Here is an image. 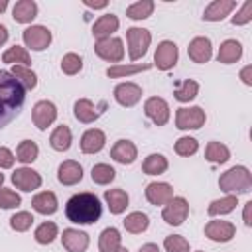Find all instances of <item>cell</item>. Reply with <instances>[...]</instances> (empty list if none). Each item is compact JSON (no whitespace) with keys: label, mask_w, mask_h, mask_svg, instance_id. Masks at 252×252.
<instances>
[{"label":"cell","mask_w":252,"mask_h":252,"mask_svg":"<svg viewBox=\"0 0 252 252\" xmlns=\"http://www.w3.org/2000/svg\"><path fill=\"white\" fill-rule=\"evenodd\" d=\"M197 150H199V142L191 136H183L175 142V152L179 156H193Z\"/></svg>","instance_id":"ee69618b"},{"label":"cell","mask_w":252,"mask_h":252,"mask_svg":"<svg viewBox=\"0 0 252 252\" xmlns=\"http://www.w3.org/2000/svg\"><path fill=\"white\" fill-rule=\"evenodd\" d=\"M187 215H189V203L183 197H171L163 205V211H161L163 220L171 226H179L187 219Z\"/></svg>","instance_id":"8992f818"},{"label":"cell","mask_w":252,"mask_h":252,"mask_svg":"<svg viewBox=\"0 0 252 252\" xmlns=\"http://www.w3.org/2000/svg\"><path fill=\"white\" fill-rule=\"evenodd\" d=\"M12 183L22 191H33L41 185V175L30 167H20L12 173Z\"/></svg>","instance_id":"9a60e30c"},{"label":"cell","mask_w":252,"mask_h":252,"mask_svg":"<svg viewBox=\"0 0 252 252\" xmlns=\"http://www.w3.org/2000/svg\"><path fill=\"white\" fill-rule=\"evenodd\" d=\"M167 158L165 156H161V154H150L146 159H144V163H142V169H144V173H148V175H159V173H163L165 169H167Z\"/></svg>","instance_id":"4dcf8cb0"},{"label":"cell","mask_w":252,"mask_h":252,"mask_svg":"<svg viewBox=\"0 0 252 252\" xmlns=\"http://www.w3.org/2000/svg\"><path fill=\"white\" fill-rule=\"evenodd\" d=\"M2 61H4V63H12V65L20 63L22 67H28V65L32 63L28 49H26V47H20V45H14V47L6 49L4 55H2Z\"/></svg>","instance_id":"8d00e7d4"},{"label":"cell","mask_w":252,"mask_h":252,"mask_svg":"<svg viewBox=\"0 0 252 252\" xmlns=\"http://www.w3.org/2000/svg\"><path fill=\"white\" fill-rule=\"evenodd\" d=\"M240 79L244 85H252V65H246L242 71H240Z\"/></svg>","instance_id":"f907efd6"},{"label":"cell","mask_w":252,"mask_h":252,"mask_svg":"<svg viewBox=\"0 0 252 252\" xmlns=\"http://www.w3.org/2000/svg\"><path fill=\"white\" fill-rule=\"evenodd\" d=\"M152 12H154V2L152 0H140V2H134L132 6H128L126 16L132 20H146L152 16Z\"/></svg>","instance_id":"f35d334b"},{"label":"cell","mask_w":252,"mask_h":252,"mask_svg":"<svg viewBox=\"0 0 252 252\" xmlns=\"http://www.w3.org/2000/svg\"><path fill=\"white\" fill-rule=\"evenodd\" d=\"M104 201L112 215H120L128 207V193L124 189H108L104 193Z\"/></svg>","instance_id":"484cf974"},{"label":"cell","mask_w":252,"mask_h":252,"mask_svg":"<svg viewBox=\"0 0 252 252\" xmlns=\"http://www.w3.org/2000/svg\"><path fill=\"white\" fill-rule=\"evenodd\" d=\"M236 203H238V201H236V195H226V197H222V199H215V201L209 205L207 213H209L211 217H217V215H228V213L234 211Z\"/></svg>","instance_id":"d6a6232c"},{"label":"cell","mask_w":252,"mask_h":252,"mask_svg":"<svg viewBox=\"0 0 252 252\" xmlns=\"http://www.w3.org/2000/svg\"><path fill=\"white\" fill-rule=\"evenodd\" d=\"M197 252H203V250H197Z\"/></svg>","instance_id":"680465c9"},{"label":"cell","mask_w":252,"mask_h":252,"mask_svg":"<svg viewBox=\"0 0 252 252\" xmlns=\"http://www.w3.org/2000/svg\"><path fill=\"white\" fill-rule=\"evenodd\" d=\"M106 108V102L102 100L98 106H94L89 98H79L77 102H75V106H73V110H75V118L79 120V122H83V124H91V122H94L100 114H102V110Z\"/></svg>","instance_id":"8fae6325"},{"label":"cell","mask_w":252,"mask_h":252,"mask_svg":"<svg viewBox=\"0 0 252 252\" xmlns=\"http://www.w3.org/2000/svg\"><path fill=\"white\" fill-rule=\"evenodd\" d=\"M126 39H128V55L132 61H136L142 55H146L152 41V33L144 28H130L126 30Z\"/></svg>","instance_id":"277c9868"},{"label":"cell","mask_w":252,"mask_h":252,"mask_svg":"<svg viewBox=\"0 0 252 252\" xmlns=\"http://www.w3.org/2000/svg\"><path fill=\"white\" fill-rule=\"evenodd\" d=\"M98 248L100 252H116L120 248V232L114 226L104 228L98 236Z\"/></svg>","instance_id":"f1b7e54d"},{"label":"cell","mask_w":252,"mask_h":252,"mask_svg":"<svg viewBox=\"0 0 252 252\" xmlns=\"http://www.w3.org/2000/svg\"><path fill=\"white\" fill-rule=\"evenodd\" d=\"M22 37H24L26 47L33 51H43L51 43V32L45 26H30L24 30Z\"/></svg>","instance_id":"ba28073f"},{"label":"cell","mask_w":252,"mask_h":252,"mask_svg":"<svg viewBox=\"0 0 252 252\" xmlns=\"http://www.w3.org/2000/svg\"><path fill=\"white\" fill-rule=\"evenodd\" d=\"M37 154H39V148L35 142L32 140H22L18 144V150H16V159L22 161V163H32L37 159Z\"/></svg>","instance_id":"836d02e7"},{"label":"cell","mask_w":252,"mask_h":252,"mask_svg":"<svg viewBox=\"0 0 252 252\" xmlns=\"http://www.w3.org/2000/svg\"><path fill=\"white\" fill-rule=\"evenodd\" d=\"M57 179L59 183L63 185H75L83 179V167L79 161H73V159H67L59 165L57 169Z\"/></svg>","instance_id":"ffe728a7"},{"label":"cell","mask_w":252,"mask_h":252,"mask_svg":"<svg viewBox=\"0 0 252 252\" xmlns=\"http://www.w3.org/2000/svg\"><path fill=\"white\" fill-rule=\"evenodd\" d=\"M14 161H16L14 154H12L8 148L2 146V148H0V169H8V167H12Z\"/></svg>","instance_id":"c3c4849f"},{"label":"cell","mask_w":252,"mask_h":252,"mask_svg":"<svg viewBox=\"0 0 252 252\" xmlns=\"http://www.w3.org/2000/svg\"><path fill=\"white\" fill-rule=\"evenodd\" d=\"M33 236H35V240H37L39 244H49V242H53L55 236H57V224H55V222H41V224L35 228Z\"/></svg>","instance_id":"60d3db41"},{"label":"cell","mask_w":252,"mask_h":252,"mask_svg":"<svg viewBox=\"0 0 252 252\" xmlns=\"http://www.w3.org/2000/svg\"><path fill=\"white\" fill-rule=\"evenodd\" d=\"M32 207L41 215H53L57 211V197L51 191H43L32 199Z\"/></svg>","instance_id":"83f0119b"},{"label":"cell","mask_w":252,"mask_h":252,"mask_svg":"<svg viewBox=\"0 0 252 252\" xmlns=\"http://www.w3.org/2000/svg\"><path fill=\"white\" fill-rule=\"evenodd\" d=\"M55 118H57V108H55L53 102H49V100H39V102H35V106H33V110H32V120H33V124H35L39 130H45Z\"/></svg>","instance_id":"7c38bea8"},{"label":"cell","mask_w":252,"mask_h":252,"mask_svg":"<svg viewBox=\"0 0 252 252\" xmlns=\"http://www.w3.org/2000/svg\"><path fill=\"white\" fill-rule=\"evenodd\" d=\"M4 183V173H0V185Z\"/></svg>","instance_id":"9f6ffc18"},{"label":"cell","mask_w":252,"mask_h":252,"mask_svg":"<svg viewBox=\"0 0 252 252\" xmlns=\"http://www.w3.org/2000/svg\"><path fill=\"white\" fill-rule=\"evenodd\" d=\"M236 232V226L228 220H209L205 226V234L207 238L215 240V242H228Z\"/></svg>","instance_id":"5bb4252c"},{"label":"cell","mask_w":252,"mask_h":252,"mask_svg":"<svg viewBox=\"0 0 252 252\" xmlns=\"http://www.w3.org/2000/svg\"><path fill=\"white\" fill-rule=\"evenodd\" d=\"M110 158L118 163H132L136 158H138V148L134 146V142L130 140H118L112 150H110Z\"/></svg>","instance_id":"d6986e66"},{"label":"cell","mask_w":252,"mask_h":252,"mask_svg":"<svg viewBox=\"0 0 252 252\" xmlns=\"http://www.w3.org/2000/svg\"><path fill=\"white\" fill-rule=\"evenodd\" d=\"M152 65L150 63H140V65H112L106 69V75L112 77V79H118V77H128V75H136V73H142V71H148Z\"/></svg>","instance_id":"74e56055"},{"label":"cell","mask_w":252,"mask_h":252,"mask_svg":"<svg viewBox=\"0 0 252 252\" xmlns=\"http://www.w3.org/2000/svg\"><path fill=\"white\" fill-rule=\"evenodd\" d=\"M219 187L224 193H248L252 189V175L248 167L244 165H234L228 171H224L219 179Z\"/></svg>","instance_id":"3957f363"},{"label":"cell","mask_w":252,"mask_h":252,"mask_svg":"<svg viewBox=\"0 0 252 252\" xmlns=\"http://www.w3.org/2000/svg\"><path fill=\"white\" fill-rule=\"evenodd\" d=\"M163 246H165L167 252H189V242L183 236H179V234L165 236Z\"/></svg>","instance_id":"f6af8a7d"},{"label":"cell","mask_w":252,"mask_h":252,"mask_svg":"<svg viewBox=\"0 0 252 252\" xmlns=\"http://www.w3.org/2000/svg\"><path fill=\"white\" fill-rule=\"evenodd\" d=\"M94 51L100 59L108 61V63H118L124 57V43L118 37H106V39H98L94 43Z\"/></svg>","instance_id":"52a82bcc"},{"label":"cell","mask_w":252,"mask_h":252,"mask_svg":"<svg viewBox=\"0 0 252 252\" xmlns=\"http://www.w3.org/2000/svg\"><path fill=\"white\" fill-rule=\"evenodd\" d=\"M65 215L71 222L77 224H93L102 215V205L93 193H77L67 201Z\"/></svg>","instance_id":"7a4b0ae2"},{"label":"cell","mask_w":252,"mask_h":252,"mask_svg":"<svg viewBox=\"0 0 252 252\" xmlns=\"http://www.w3.org/2000/svg\"><path fill=\"white\" fill-rule=\"evenodd\" d=\"M104 144H106V136L98 128H91L81 136V150L85 154H96L104 148Z\"/></svg>","instance_id":"44dd1931"},{"label":"cell","mask_w":252,"mask_h":252,"mask_svg":"<svg viewBox=\"0 0 252 252\" xmlns=\"http://www.w3.org/2000/svg\"><path fill=\"white\" fill-rule=\"evenodd\" d=\"M81 69H83V59H81V55H77V53H67V55H63V59H61V71H63L65 75H77Z\"/></svg>","instance_id":"b9f144b4"},{"label":"cell","mask_w":252,"mask_h":252,"mask_svg":"<svg viewBox=\"0 0 252 252\" xmlns=\"http://www.w3.org/2000/svg\"><path fill=\"white\" fill-rule=\"evenodd\" d=\"M148 224H150V219H148V215L142 213V211H134V213H130V215L124 219V228H126L128 232H132V234L144 232V230L148 228Z\"/></svg>","instance_id":"f546056e"},{"label":"cell","mask_w":252,"mask_h":252,"mask_svg":"<svg viewBox=\"0 0 252 252\" xmlns=\"http://www.w3.org/2000/svg\"><path fill=\"white\" fill-rule=\"evenodd\" d=\"M71 142H73V134H71L69 126H65V124L57 126V128L51 132V136H49V144H51V148L57 150V152H67V150L71 148Z\"/></svg>","instance_id":"4316f807"},{"label":"cell","mask_w":252,"mask_h":252,"mask_svg":"<svg viewBox=\"0 0 252 252\" xmlns=\"http://www.w3.org/2000/svg\"><path fill=\"white\" fill-rule=\"evenodd\" d=\"M61 242L69 252H85L89 246V234L79 228H65Z\"/></svg>","instance_id":"2e32d148"},{"label":"cell","mask_w":252,"mask_h":252,"mask_svg":"<svg viewBox=\"0 0 252 252\" xmlns=\"http://www.w3.org/2000/svg\"><path fill=\"white\" fill-rule=\"evenodd\" d=\"M6 8H8V0H0V14H2Z\"/></svg>","instance_id":"11a10c76"},{"label":"cell","mask_w":252,"mask_h":252,"mask_svg":"<svg viewBox=\"0 0 252 252\" xmlns=\"http://www.w3.org/2000/svg\"><path fill=\"white\" fill-rule=\"evenodd\" d=\"M118 18L114 16V14H104V16H100L96 22H94V26H93V35L96 37V41L98 39H106V37H110L116 30H118Z\"/></svg>","instance_id":"603a6c76"},{"label":"cell","mask_w":252,"mask_h":252,"mask_svg":"<svg viewBox=\"0 0 252 252\" xmlns=\"http://www.w3.org/2000/svg\"><path fill=\"white\" fill-rule=\"evenodd\" d=\"M205 158L211 163H224L230 158V150L220 142H209L207 150H205Z\"/></svg>","instance_id":"1f68e13d"},{"label":"cell","mask_w":252,"mask_h":252,"mask_svg":"<svg viewBox=\"0 0 252 252\" xmlns=\"http://www.w3.org/2000/svg\"><path fill=\"white\" fill-rule=\"evenodd\" d=\"M24 100L26 89L10 71H0V130L20 114Z\"/></svg>","instance_id":"6da1fadb"},{"label":"cell","mask_w":252,"mask_h":252,"mask_svg":"<svg viewBox=\"0 0 252 252\" xmlns=\"http://www.w3.org/2000/svg\"><path fill=\"white\" fill-rule=\"evenodd\" d=\"M187 53L189 57L195 61V63H207L213 55V47H211V39L209 37H195L189 47H187Z\"/></svg>","instance_id":"7402d4cb"},{"label":"cell","mask_w":252,"mask_h":252,"mask_svg":"<svg viewBox=\"0 0 252 252\" xmlns=\"http://www.w3.org/2000/svg\"><path fill=\"white\" fill-rule=\"evenodd\" d=\"M6 41H8V30H6L4 24H0V47H2Z\"/></svg>","instance_id":"f5cc1de1"},{"label":"cell","mask_w":252,"mask_h":252,"mask_svg":"<svg viewBox=\"0 0 252 252\" xmlns=\"http://www.w3.org/2000/svg\"><path fill=\"white\" fill-rule=\"evenodd\" d=\"M207 116L201 106H189V108H177L175 112V126L179 130H197L205 124Z\"/></svg>","instance_id":"5b68a950"},{"label":"cell","mask_w":252,"mask_h":252,"mask_svg":"<svg viewBox=\"0 0 252 252\" xmlns=\"http://www.w3.org/2000/svg\"><path fill=\"white\" fill-rule=\"evenodd\" d=\"M234 8H236V2H234V0H215V2H211V4L205 8L203 20H207V22H220V20H224Z\"/></svg>","instance_id":"e0dca14e"},{"label":"cell","mask_w":252,"mask_h":252,"mask_svg":"<svg viewBox=\"0 0 252 252\" xmlns=\"http://www.w3.org/2000/svg\"><path fill=\"white\" fill-rule=\"evenodd\" d=\"M106 0H100V2H93V0H85V6H89V8H106Z\"/></svg>","instance_id":"816d5d0a"},{"label":"cell","mask_w":252,"mask_h":252,"mask_svg":"<svg viewBox=\"0 0 252 252\" xmlns=\"http://www.w3.org/2000/svg\"><path fill=\"white\" fill-rule=\"evenodd\" d=\"M35 16H37V4L33 0H20V2L14 4L12 18L18 24H30Z\"/></svg>","instance_id":"d4e9b609"},{"label":"cell","mask_w":252,"mask_h":252,"mask_svg":"<svg viewBox=\"0 0 252 252\" xmlns=\"http://www.w3.org/2000/svg\"><path fill=\"white\" fill-rule=\"evenodd\" d=\"M22 203L20 195L12 189H6V187H0V207L2 209H14Z\"/></svg>","instance_id":"bcb514c9"},{"label":"cell","mask_w":252,"mask_h":252,"mask_svg":"<svg viewBox=\"0 0 252 252\" xmlns=\"http://www.w3.org/2000/svg\"><path fill=\"white\" fill-rule=\"evenodd\" d=\"M252 201H248L246 205H244V211H242V219H244V224L246 226H252Z\"/></svg>","instance_id":"681fc988"},{"label":"cell","mask_w":252,"mask_h":252,"mask_svg":"<svg viewBox=\"0 0 252 252\" xmlns=\"http://www.w3.org/2000/svg\"><path fill=\"white\" fill-rule=\"evenodd\" d=\"M197 93H199L197 81L185 79V81H181L179 87L173 91V96H175V100H179V102H189V100H193V98L197 96Z\"/></svg>","instance_id":"d590c367"},{"label":"cell","mask_w":252,"mask_h":252,"mask_svg":"<svg viewBox=\"0 0 252 252\" xmlns=\"http://www.w3.org/2000/svg\"><path fill=\"white\" fill-rule=\"evenodd\" d=\"M252 20V2H244L242 8L236 12V16H232V24L234 26H244Z\"/></svg>","instance_id":"7dc6e473"},{"label":"cell","mask_w":252,"mask_h":252,"mask_svg":"<svg viewBox=\"0 0 252 252\" xmlns=\"http://www.w3.org/2000/svg\"><path fill=\"white\" fill-rule=\"evenodd\" d=\"M114 175H116V171L108 163H96L91 169V179L98 185H108L114 179Z\"/></svg>","instance_id":"ab89813d"},{"label":"cell","mask_w":252,"mask_h":252,"mask_svg":"<svg viewBox=\"0 0 252 252\" xmlns=\"http://www.w3.org/2000/svg\"><path fill=\"white\" fill-rule=\"evenodd\" d=\"M240 57H242V45H240V41H236V39H226V41L220 43L219 53H217L219 63L230 65V63H236Z\"/></svg>","instance_id":"cb8c5ba5"},{"label":"cell","mask_w":252,"mask_h":252,"mask_svg":"<svg viewBox=\"0 0 252 252\" xmlns=\"http://www.w3.org/2000/svg\"><path fill=\"white\" fill-rule=\"evenodd\" d=\"M173 197V189L169 183H163V181H154L146 187V199L152 203V205H165L169 199Z\"/></svg>","instance_id":"ac0fdd59"},{"label":"cell","mask_w":252,"mask_h":252,"mask_svg":"<svg viewBox=\"0 0 252 252\" xmlns=\"http://www.w3.org/2000/svg\"><path fill=\"white\" fill-rule=\"evenodd\" d=\"M32 224H33V217H32V213H28V211H20V213H16V215L10 219V226H12L16 232H26Z\"/></svg>","instance_id":"7bdbcfd3"},{"label":"cell","mask_w":252,"mask_h":252,"mask_svg":"<svg viewBox=\"0 0 252 252\" xmlns=\"http://www.w3.org/2000/svg\"><path fill=\"white\" fill-rule=\"evenodd\" d=\"M140 252H159V248H158V244L148 242V244H144V246L140 248Z\"/></svg>","instance_id":"db71d44e"},{"label":"cell","mask_w":252,"mask_h":252,"mask_svg":"<svg viewBox=\"0 0 252 252\" xmlns=\"http://www.w3.org/2000/svg\"><path fill=\"white\" fill-rule=\"evenodd\" d=\"M10 73L16 77V81H18V83H20V85H22L26 91L35 89V85H37V77H35V73H33L32 69L22 67V65H14Z\"/></svg>","instance_id":"e575fe53"},{"label":"cell","mask_w":252,"mask_h":252,"mask_svg":"<svg viewBox=\"0 0 252 252\" xmlns=\"http://www.w3.org/2000/svg\"><path fill=\"white\" fill-rule=\"evenodd\" d=\"M116 252H128V250H126V248H122V246H120V248H118V250H116Z\"/></svg>","instance_id":"6f0895ef"},{"label":"cell","mask_w":252,"mask_h":252,"mask_svg":"<svg viewBox=\"0 0 252 252\" xmlns=\"http://www.w3.org/2000/svg\"><path fill=\"white\" fill-rule=\"evenodd\" d=\"M177 55H179V51H177V45L173 41H161L154 53V63L158 69L169 71L177 63Z\"/></svg>","instance_id":"30bf717a"},{"label":"cell","mask_w":252,"mask_h":252,"mask_svg":"<svg viewBox=\"0 0 252 252\" xmlns=\"http://www.w3.org/2000/svg\"><path fill=\"white\" fill-rule=\"evenodd\" d=\"M114 98L120 106H134L142 98V87L136 83H120L114 87Z\"/></svg>","instance_id":"4fadbf2b"},{"label":"cell","mask_w":252,"mask_h":252,"mask_svg":"<svg viewBox=\"0 0 252 252\" xmlns=\"http://www.w3.org/2000/svg\"><path fill=\"white\" fill-rule=\"evenodd\" d=\"M144 112L156 126H163L169 120V104L159 96H150L144 102Z\"/></svg>","instance_id":"9c48e42d"}]
</instances>
